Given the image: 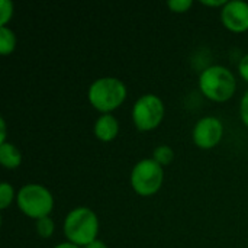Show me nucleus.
Instances as JSON below:
<instances>
[{
  "instance_id": "obj_1",
  "label": "nucleus",
  "mask_w": 248,
  "mask_h": 248,
  "mask_svg": "<svg viewBox=\"0 0 248 248\" xmlns=\"http://www.w3.org/2000/svg\"><path fill=\"white\" fill-rule=\"evenodd\" d=\"M99 221L96 214L84 206L73 209L64 221V234L68 238V243L76 246H89L97 240Z\"/></svg>"
},
{
  "instance_id": "obj_2",
  "label": "nucleus",
  "mask_w": 248,
  "mask_h": 248,
  "mask_svg": "<svg viewBox=\"0 0 248 248\" xmlns=\"http://www.w3.org/2000/svg\"><path fill=\"white\" fill-rule=\"evenodd\" d=\"M201 92L211 100L227 102L237 89V81L231 70L222 65H212L203 70L199 76Z\"/></svg>"
},
{
  "instance_id": "obj_3",
  "label": "nucleus",
  "mask_w": 248,
  "mask_h": 248,
  "mask_svg": "<svg viewBox=\"0 0 248 248\" xmlns=\"http://www.w3.org/2000/svg\"><path fill=\"white\" fill-rule=\"evenodd\" d=\"M126 97V86L115 77H102L92 83L89 87L90 105L105 113L118 109Z\"/></svg>"
},
{
  "instance_id": "obj_4",
  "label": "nucleus",
  "mask_w": 248,
  "mask_h": 248,
  "mask_svg": "<svg viewBox=\"0 0 248 248\" xmlns=\"http://www.w3.org/2000/svg\"><path fill=\"white\" fill-rule=\"evenodd\" d=\"M17 206L29 218L41 219L51 214L54 208V199L51 192L41 185H26L17 193Z\"/></svg>"
},
{
  "instance_id": "obj_5",
  "label": "nucleus",
  "mask_w": 248,
  "mask_h": 248,
  "mask_svg": "<svg viewBox=\"0 0 248 248\" xmlns=\"http://www.w3.org/2000/svg\"><path fill=\"white\" fill-rule=\"evenodd\" d=\"M164 180L163 166L153 158L141 160L135 164L131 173V185L141 196H151L160 190Z\"/></svg>"
},
{
  "instance_id": "obj_6",
  "label": "nucleus",
  "mask_w": 248,
  "mask_h": 248,
  "mask_svg": "<svg viewBox=\"0 0 248 248\" xmlns=\"http://www.w3.org/2000/svg\"><path fill=\"white\" fill-rule=\"evenodd\" d=\"M164 118L163 100L155 94L141 96L132 109V119L138 131H153L155 129Z\"/></svg>"
},
{
  "instance_id": "obj_7",
  "label": "nucleus",
  "mask_w": 248,
  "mask_h": 248,
  "mask_svg": "<svg viewBox=\"0 0 248 248\" xmlns=\"http://www.w3.org/2000/svg\"><path fill=\"white\" fill-rule=\"evenodd\" d=\"M224 135V126L222 122L218 118L206 116L198 121V124L193 128V142L203 150L214 148L218 145Z\"/></svg>"
},
{
  "instance_id": "obj_8",
  "label": "nucleus",
  "mask_w": 248,
  "mask_h": 248,
  "mask_svg": "<svg viewBox=\"0 0 248 248\" xmlns=\"http://www.w3.org/2000/svg\"><path fill=\"white\" fill-rule=\"evenodd\" d=\"M224 26L232 32L248 31V3L246 1H227L221 12Z\"/></svg>"
},
{
  "instance_id": "obj_9",
  "label": "nucleus",
  "mask_w": 248,
  "mask_h": 248,
  "mask_svg": "<svg viewBox=\"0 0 248 248\" xmlns=\"http://www.w3.org/2000/svg\"><path fill=\"white\" fill-rule=\"evenodd\" d=\"M118 132H119V124H118L116 118L110 113L102 115L94 124V135L103 142L113 141L116 138Z\"/></svg>"
},
{
  "instance_id": "obj_10",
  "label": "nucleus",
  "mask_w": 248,
  "mask_h": 248,
  "mask_svg": "<svg viewBox=\"0 0 248 248\" xmlns=\"http://www.w3.org/2000/svg\"><path fill=\"white\" fill-rule=\"evenodd\" d=\"M0 163L6 169H16L22 163V154L13 144L3 142L0 144Z\"/></svg>"
},
{
  "instance_id": "obj_11",
  "label": "nucleus",
  "mask_w": 248,
  "mask_h": 248,
  "mask_svg": "<svg viewBox=\"0 0 248 248\" xmlns=\"http://www.w3.org/2000/svg\"><path fill=\"white\" fill-rule=\"evenodd\" d=\"M15 48H16L15 32L12 29H9L7 26H1L0 28V54L7 55V54L13 52Z\"/></svg>"
},
{
  "instance_id": "obj_12",
  "label": "nucleus",
  "mask_w": 248,
  "mask_h": 248,
  "mask_svg": "<svg viewBox=\"0 0 248 248\" xmlns=\"http://www.w3.org/2000/svg\"><path fill=\"white\" fill-rule=\"evenodd\" d=\"M174 158V151L169 145H158L154 153H153V160L157 161L160 166H167L173 161Z\"/></svg>"
},
{
  "instance_id": "obj_13",
  "label": "nucleus",
  "mask_w": 248,
  "mask_h": 248,
  "mask_svg": "<svg viewBox=\"0 0 248 248\" xmlns=\"http://www.w3.org/2000/svg\"><path fill=\"white\" fill-rule=\"evenodd\" d=\"M54 221L49 217L41 218L36 221V231L42 238H49L54 232Z\"/></svg>"
},
{
  "instance_id": "obj_14",
  "label": "nucleus",
  "mask_w": 248,
  "mask_h": 248,
  "mask_svg": "<svg viewBox=\"0 0 248 248\" xmlns=\"http://www.w3.org/2000/svg\"><path fill=\"white\" fill-rule=\"evenodd\" d=\"M13 201V187L9 183H1L0 185V208L6 209Z\"/></svg>"
},
{
  "instance_id": "obj_15",
  "label": "nucleus",
  "mask_w": 248,
  "mask_h": 248,
  "mask_svg": "<svg viewBox=\"0 0 248 248\" xmlns=\"http://www.w3.org/2000/svg\"><path fill=\"white\" fill-rule=\"evenodd\" d=\"M12 15H13V3L9 0H1L0 1V28L6 26Z\"/></svg>"
},
{
  "instance_id": "obj_16",
  "label": "nucleus",
  "mask_w": 248,
  "mask_h": 248,
  "mask_svg": "<svg viewBox=\"0 0 248 248\" xmlns=\"http://www.w3.org/2000/svg\"><path fill=\"white\" fill-rule=\"evenodd\" d=\"M167 6L170 7L171 12L185 13V12H187V10L193 6V1H192V0H170V1L167 3Z\"/></svg>"
},
{
  "instance_id": "obj_17",
  "label": "nucleus",
  "mask_w": 248,
  "mask_h": 248,
  "mask_svg": "<svg viewBox=\"0 0 248 248\" xmlns=\"http://www.w3.org/2000/svg\"><path fill=\"white\" fill-rule=\"evenodd\" d=\"M240 113H241V119H243V122L247 125V128H248V92L244 94V97L241 99Z\"/></svg>"
},
{
  "instance_id": "obj_18",
  "label": "nucleus",
  "mask_w": 248,
  "mask_h": 248,
  "mask_svg": "<svg viewBox=\"0 0 248 248\" xmlns=\"http://www.w3.org/2000/svg\"><path fill=\"white\" fill-rule=\"evenodd\" d=\"M238 71H240V76L248 81V54L244 55L240 61V65H238Z\"/></svg>"
},
{
  "instance_id": "obj_19",
  "label": "nucleus",
  "mask_w": 248,
  "mask_h": 248,
  "mask_svg": "<svg viewBox=\"0 0 248 248\" xmlns=\"http://www.w3.org/2000/svg\"><path fill=\"white\" fill-rule=\"evenodd\" d=\"M202 4H205V6H211V7H217V6H225L227 4V1L225 0H215V1H212V0H202Z\"/></svg>"
},
{
  "instance_id": "obj_20",
  "label": "nucleus",
  "mask_w": 248,
  "mask_h": 248,
  "mask_svg": "<svg viewBox=\"0 0 248 248\" xmlns=\"http://www.w3.org/2000/svg\"><path fill=\"white\" fill-rule=\"evenodd\" d=\"M0 129H1L0 144H3V142H6V122H4V119H3V118L0 119Z\"/></svg>"
},
{
  "instance_id": "obj_21",
  "label": "nucleus",
  "mask_w": 248,
  "mask_h": 248,
  "mask_svg": "<svg viewBox=\"0 0 248 248\" xmlns=\"http://www.w3.org/2000/svg\"><path fill=\"white\" fill-rule=\"evenodd\" d=\"M84 248H108V247H106V244H105L103 241H100V240H94L93 243H90L89 246H86Z\"/></svg>"
},
{
  "instance_id": "obj_22",
  "label": "nucleus",
  "mask_w": 248,
  "mask_h": 248,
  "mask_svg": "<svg viewBox=\"0 0 248 248\" xmlns=\"http://www.w3.org/2000/svg\"><path fill=\"white\" fill-rule=\"evenodd\" d=\"M54 248H80L78 246L73 244V243H62V244H58L57 247Z\"/></svg>"
}]
</instances>
